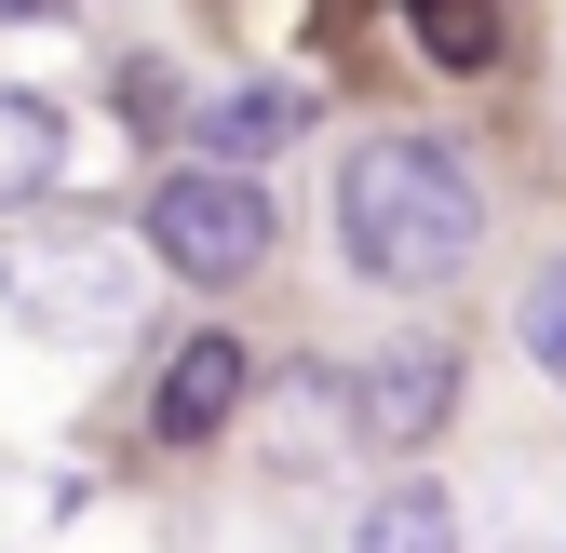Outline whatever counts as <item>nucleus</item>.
Here are the masks:
<instances>
[{"label": "nucleus", "mask_w": 566, "mask_h": 553, "mask_svg": "<svg viewBox=\"0 0 566 553\" xmlns=\"http://www.w3.org/2000/svg\"><path fill=\"white\" fill-rule=\"evenodd\" d=\"M135 257L122 230H82V217H28V230H0V311L41 324V337H122L135 324Z\"/></svg>", "instance_id": "obj_2"}, {"label": "nucleus", "mask_w": 566, "mask_h": 553, "mask_svg": "<svg viewBox=\"0 0 566 553\" xmlns=\"http://www.w3.org/2000/svg\"><path fill=\"white\" fill-rule=\"evenodd\" d=\"M297 122H311V95H283V82H270V95H202V163L256 176V163H270Z\"/></svg>", "instance_id": "obj_7"}, {"label": "nucleus", "mask_w": 566, "mask_h": 553, "mask_svg": "<svg viewBox=\"0 0 566 553\" xmlns=\"http://www.w3.org/2000/svg\"><path fill=\"white\" fill-rule=\"evenodd\" d=\"M405 41L432 54V67H500V54H513V14H500V0H418Z\"/></svg>", "instance_id": "obj_8"}, {"label": "nucleus", "mask_w": 566, "mask_h": 553, "mask_svg": "<svg viewBox=\"0 0 566 553\" xmlns=\"http://www.w3.org/2000/svg\"><path fill=\"white\" fill-rule=\"evenodd\" d=\"M149 257L176 270V284H256V257H270V176L176 163L149 189Z\"/></svg>", "instance_id": "obj_3"}, {"label": "nucleus", "mask_w": 566, "mask_h": 553, "mask_svg": "<svg viewBox=\"0 0 566 553\" xmlns=\"http://www.w3.org/2000/svg\"><path fill=\"white\" fill-rule=\"evenodd\" d=\"M243 392H256L243 337H230V324H202L189 352L163 365V392H149V432H163V446H217V432L243 419Z\"/></svg>", "instance_id": "obj_5"}, {"label": "nucleus", "mask_w": 566, "mask_h": 553, "mask_svg": "<svg viewBox=\"0 0 566 553\" xmlns=\"http://www.w3.org/2000/svg\"><path fill=\"white\" fill-rule=\"evenodd\" d=\"M350 553H459V513H446V487H391V500H365Z\"/></svg>", "instance_id": "obj_9"}, {"label": "nucleus", "mask_w": 566, "mask_h": 553, "mask_svg": "<svg viewBox=\"0 0 566 553\" xmlns=\"http://www.w3.org/2000/svg\"><path fill=\"white\" fill-rule=\"evenodd\" d=\"M54 176H67V122H54L28 82H0V217H28Z\"/></svg>", "instance_id": "obj_6"}, {"label": "nucleus", "mask_w": 566, "mask_h": 553, "mask_svg": "<svg viewBox=\"0 0 566 553\" xmlns=\"http://www.w3.org/2000/svg\"><path fill=\"white\" fill-rule=\"evenodd\" d=\"M485 243V176L446 149V135H365L337 163V257L365 284L418 298V284H459Z\"/></svg>", "instance_id": "obj_1"}, {"label": "nucleus", "mask_w": 566, "mask_h": 553, "mask_svg": "<svg viewBox=\"0 0 566 553\" xmlns=\"http://www.w3.org/2000/svg\"><path fill=\"white\" fill-rule=\"evenodd\" d=\"M513 337H526V365L566 392V257H539V284L513 298Z\"/></svg>", "instance_id": "obj_10"}, {"label": "nucleus", "mask_w": 566, "mask_h": 553, "mask_svg": "<svg viewBox=\"0 0 566 553\" xmlns=\"http://www.w3.org/2000/svg\"><path fill=\"white\" fill-rule=\"evenodd\" d=\"M337 392H350L337 419L365 432V446H432L446 405H459V352H446V337H391V352H365Z\"/></svg>", "instance_id": "obj_4"}]
</instances>
